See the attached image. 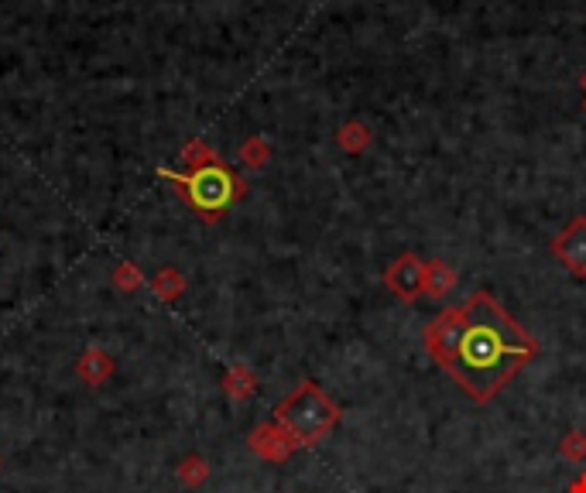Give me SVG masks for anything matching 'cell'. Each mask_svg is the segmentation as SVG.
Wrapping results in <instances>:
<instances>
[{
	"instance_id": "6da1fadb",
	"label": "cell",
	"mask_w": 586,
	"mask_h": 493,
	"mask_svg": "<svg viewBox=\"0 0 586 493\" xmlns=\"http://www.w3.org/2000/svg\"><path fill=\"white\" fill-rule=\"evenodd\" d=\"M425 350L443 374L477 404H487L528 360L539 343L511 319L491 292H473L456 309H443L425 326Z\"/></svg>"
},
{
	"instance_id": "7a4b0ae2",
	"label": "cell",
	"mask_w": 586,
	"mask_h": 493,
	"mask_svg": "<svg viewBox=\"0 0 586 493\" xmlns=\"http://www.w3.org/2000/svg\"><path fill=\"white\" fill-rule=\"evenodd\" d=\"M336 422H340V408L312 381L299 384L275 408V425L282 428L295 446H309V442L323 439Z\"/></svg>"
},
{
	"instance_id": "3957f363",
	"label": "cell",
	"mask_w": 586,
	"mask_h": 493,
	"mask_svg": "<svg viewBox=\"0 0 586 493\" xmlns=\"http://www.w3.org/2000/svg\"><path fill=\"white\" fill-rule=\"evenodd\" d=\"M165 179L179 182L182 199H186L199 216H206L210 223H213L220 213H227V209L234 206V202L247 192V185L240 182L237 175L230 172V168L223 165L220 158L210 161V165H203V168H192V172H182V175L165 172Z\"/></svg>"
},
{
	"instance_id": "277c9868",
	"label": "cell",
	"mask_w": 586,
	"mask_h": 493,
	"mask_svg": "<svg viewBox=\"0 0 586 493\" xmlns=\"http://www.w3.org/2000/svg\"><path fill=\"white\" fill-rule=\"evenodd\" d=\"M425 278H429V264H422V257L412 254V250H405V254H401L398 261H391L388 271H384V285H388V292H395L401 302H419L425 292Z\"/></svg>"
},
{
	"instance_id": "5b68a950",
	"label": "cell",
	"mask_w": 586,
	"mask_h": 493,
	"mask_svg": "<svg viewBox=\"0 0 586 493\" xmlns=\"http://www.w3.org/2000/svg\"><path fill=\"white\" fill-rule=\"evenodd\" d=\"M552 257H556L573 278H586V216H573L559 237L552 240Z\"/></svg>"
},
{
	"instance_id": "8992f818",
	"label": "cell",
	"mask_w": 586,
	"mask_h": 493,
	"mask_svg": "<svg viewBox=\"0 0 586 493\" xmlns=\"http://www.w3.org/2000/svg\"><path fill=\"white\" fill-rule=\"evenodd\" d=\"M79 377H83L86 384H100V381H107L110 377V370H114V363H110L107 357H103L100 350H90L83 360H79Z\"/></svg>"
},
{
	"instance_id": "52a82bcc",
	"label": "cell",
	"mask_w": 586,
	"mask_h": 493,
	"mask_svg": "<svg viewBox=\"0 0 586 493\" xmlns=\"http://www.w3.org/2000/svg\"><path fill=\"white\" fill-rule=\"evenodd\" d=\"M336 141H340L343 151H364L367 144H371V131H367V124H360V120H350V124L340 127Z\"/></svg>"
},
{
	"instance_id": "ba28073f",
	"label": "cell",
	"mask_w": 586,
	"mask_h": 493,
	"mask_svg": "<svg viewBox=\"0 0 586 493\" xmlns=\"http://www.w3.org/2000/svg\"><path fill=\"white\" fill-rule=\"evenodd\" d=\"M453 271L446 268L443 261H432L429 264V278H425V292L432 295H446V288H453Z\"/></svg>"
},
{
	"instance_id": "9c48e42d",
	"label": "cell",
	"mask_w": 586,
	"mask_h": 493,
	"mask_svg": "<svg viewBox=\"0 0 586 493\" xmlns=\"http://www.w3.org/2000/svg\"><path fill=\"white\" fill-rule=\"evenodd\" d=\"M240 161L251 168H261L268 161V141L264 137H251V141L240 144Z\"/></svg>"
},
{
	"instance_id": "30bf717a",
	"label": "cell",
	"mask_w": 586,
	"mask_h": 493,
	"mask_svg": "<svg viewBox=\"0 0 586 493\" xmlns=\"http://www.w3.org/2000/svg\"><path fill=\"white\" fill-rule=\"evenodd\" d=\"M210 161H216V155L210 148H206L203 141H192V144H186V148H182V165L189 168H203V165H210Z\"/></svg>"
},
{
	"instance_id": "8fae6325",
	"label": "cell",
	"mask_w": 586,
	"mask_h": 493,
	"mask_svg": "<svg viewBox=\"0 0 586 493\" xmlns=\"http://www.w3.org/2000/svg\"><path fill=\"white\" fill-rule=\"evenodd\" d=\"M151 288H155L162 298H175L182 292V278H179V271L175 268H165V271H158L155 274V281H151Z\"/></svg>"
},
{
	"instance_id": "7c38bea8",
	"label": "cell",
	"mask_w": 586,
	"mask_h": 493,
	"mask_svg": "<svg viewBox=\"0 0 586 493\" xmlns=\"http://www.w3.org/2000/svg\"><path fill=\"white\" fill-rule=\"evenodd\" d=\"M114 285L124 288V292H131V288L141 285V271L138 264H120V268L114 271Z\"/></svg>"
},
{
	"instance_id": "4fadbf2b",
	"label": "cell",
	"mask_w": 586,
	"mask_h": 493,
	"mask_svg": "<svg viewBox=\"0 0 586 493\" xmlns=\"http://www.w3.org/2000/svg\"><path fill=\"white\" fill-rule=\"evenodd\" d=\"M203 476H206L203 459H186V463H182V480L186 483H199Z\"/></svg>"
},
{
	"instance_id": "5bb4252c",
	"label": "cell",
	"mask_w": 586,
	"mask_h": 493,
	"mask_svg": "<svg viewBox=\"0 0 586 493\" xmlns=\"http://www.w3.org/2000/svg\"><path fill=\"white\" fill-rule=\"evenodd\" d=\"M563 452H566V456L569 459H583L586 456V439H583V435H569V439L563 442Z\"/></svg>"
},
{
	"instance_id": "9a60e30c",
	"label": "cell",
	"mask_w": 586,
	"mask_h": 493,
	"mask_svg": "<svg viewBox=\"0 0 586 493\" xmlns=\"http://www.w3.org/2000/svg\"><path fill=\"white\" fill-rule=\"evenodd\" d=\"M580 86H583V93H586V69H583V76H580Z\"/></svg>"
},
{
	"instance_id": "2e32d148",
	"label": "cell",
	"mask_w": 586,
	"mask_h": 493,
	"mask_svg": "<svg viewBox=\"0 0 586 493\" xmlns=\"http://www.w3.org/2000/svg\"><path fill=\"white\" fill-rule=\"evenodd\" d=\"M583 96H586V93H583ZM583 107H586V100H583Z\"/></svg>"
}]
</instances>
